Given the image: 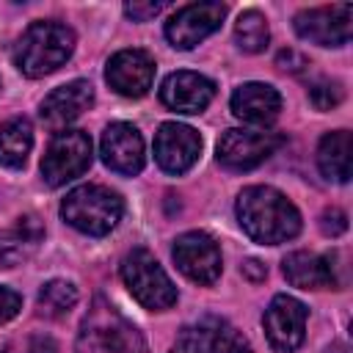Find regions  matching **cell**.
Here are the masks:
<instances>
[{
    "label": "cell",
    "instance_id": "11",
    "mask_svg": "<svg viewBox=\"0 0 353 353\" xmlns=\"http://www.w3.org/2000/svg\"><path fill=\"white\" fill-rule=\"evenodd\" d=\"M262 325H265V334H268L270 345L276 350H281V353H290V350H295L303 342V334H306V306L298 298L276 295L270 301V306L265 309Z\"/></svg>",
    "mask_w": 353,
    "mask_h": 353
},
{
    "label": "cell",
    "instance_id": "32",
    "mask_svg": "<svg viewBox=\"0 0 353 353\" xmlns=\"http://www.w3.org/2000/svg\"><path fill=\"white\" fill-rule=\"evenodd\" d=\"M325 353H350V347H347L345 342H331V345L325 347Z\"/></svg>",
    "mask_w": 353,
    "mask_h": 353
},
{
    "label": "cell",
    "instance_id": "13",
    "mask_svg": "<svg viewBox=\"0 0 353 353\" xmlns=\"http://www.w3.org/2000/svg\"><path fill=\"white\" fill-rule=\"evenodd\" d=\"M110 88L121 97H143L154 80V61L143 50H121L108 61Z\"/></svg>",
    "mask_w": 353,
    "mask_h": 353
},
{
    "label": "cell",
    "instance_id": "24",
    "mask_svg": "<svg viewBox=\"0 0 353 353\" xmlns=\"http://www.w3.org/2000/svg\"><path fill=\"white\" fill-rule=\"evenodd\" d=\"M33 245H36V243H30V240L22 234L19 226H17L14 232H0V268L17 265V262L25 256V251L33 248Z\"/></svg>",
    "mask_w": 353,
    "mask_h": 353
},
{
    "label": "cell",
    "instance_id": "10",
    "mask_svg": "<svg viewBox=\"0 0 353 353\" xmlns=\"http://www.w3.org/2000/svg\"><path fill=\"white\" fill-rule=\"evenodd\" d=\"M201 154V138L193 127L165 121L154 135V160L168 174H185Z\"/></svg>",
    "mask_w": 353,
    "mask_h": 353
},
{
    "label": "cell",
    "instance_id": "7",
    "mask_svg": "<svg viewBox=\"0 0 353 353\" xmlns=\"http://www.w3.org/2000/svg\"><path fill=\"white\" fill-rule=\"evenodd\" d=\"M226 17V6L207 0V3H190L182 6L168 22H165V36L176 50H190L199 41H204L210 33L221 28Z\"/></svg>",
    "mask_w": 353,
    "mask_h": 353
},
{
    "label": "cell",
    "instance_id": "22",
    "mask_svg": "<svg viewBox=\"0 0 353 353\" xmlns=\"http://www.w3.org/2000/svg\"><path fill=\"white\" fill-rule=\"evenodd\" d=\"M77 303V287L63 279H52L39 290V309L47 317H63Z\"/></svg>",
    "mask_w": 353,
    "mask_h": 353
},
{
    "label": "cell",
    "instance_id": "12",
    "mask_svg": "<svg viewBox=\"0 0 353 353\" xmlns=\"http://www.w3.org/2000/svg\"><path fill=\"white\" fill-rule=\"evenodd\" d=\"M174 262L188 279H193L199 284H212L221 276V251H218L215 240L204 232H188V234L176 237Z\"/></svg>",
    "mask_w": 353,
    "mask_h": 353
},
{
    "label": "cell",
    "instance_id": "16",
    "mask_svg": "<svg viewBox=\"0 0 353 353\" xmlns=\"http://www.w3.org/2000/svg\"><path fill=\"white\" fill-rule=\"evenodd\" d=\"M94 99V85L88 80H72L61 88H55L52 94L44 97L41 102V119L47 127L61 130L69 121H74Z\"/></svg>",
    "mask_w": 353,
    "mask_h": 353
},
{
    "label": "cell",
    "instance_id": "26",
    "mask_svg": "<svg viewBox=\"0 0 353 353\" xmlns=\"http://www.w3.org/2000/svg\"><path fill=\"white\" fill-rule=\"evenodd\" d=\"M207 336L201 328H182V334L176 336V342L171 345L168 353H207Z\"/></svg>",
    "mask_w": 353,
    "mask_h": 353
},
{
    "label": "cell",
    "instance_id": "21",
    "mask_svg": "<svg viewBox=\"0 0 353 353\" xmlns=\"http://www.w3.org/2000/svg\"><path fill=\"white\" fill-rule=\"evenodd\" d=\"M199 328L204 331L207 345L215 353H251L248 339L232 323H226L223 317H204L199 323Z\"/></svg>",
    "mask_w": 353,
    "mask_h": 353
},
{
    "label": "cell",
    "instance_id": "2",
    "mask_svg": "<svg viewBox=\"0 0 353 353\" xmlns=\"http://www.w3.org/2000/svg\"><path fill=\"white\" fill-rule=\"evenodd\" d=\"M74 50V33L61 22H33L14 52V61L22 74L44 77L63 66Z\"/></svg>",
    "mask_w": 353,
    "mask_h": 353
},
{
    "label": "cell",
    "instance_id": "15",
    "mask_svg": "<svg viewBox=\"0 0 353 353\" xmlns=\"http://www.w3.org/2000/svg\"><path fill=\"white\" fill-rule=\"evenodd\" d=\"M102 160L119 174H138L143 168V138L127 124L116 121L102 132Z\"/></svg>",
    "mask_w": 353,
    "mask_h": 353
},
{
    "label": "cell",
    "instance_id": "6",
    "mask_svg": "<svg viewBox=\"0 0 353 353\" xmlns=\"http://www.w3.org/2000/svg\"><path fill=\"white\" fill-rule=\"evenodd\" d=\"M88 165H91V138L83 130H63L50 141L41 160V174L47 185L61 188L69 179L80 176Z\"/></svg>",
    "mask_w": 353,
    "mask_h": 353
},
{
    "label": "cell",
    "instance_id": "19",
    "mask_svg": "<svg viewBox=\"0 0 353 353\" xmlns=\"http://www.w3.org/2000/svg\"><path fill=\"white\" fill-rule=\"evenodd\" d=\"M317 165L323 176L334 182H347L350 179V132L336 130L328 132L320 146H317Z\"/></svg>",
    "mask_w": 353,
    "mask_h": 353
},
{
    "label": "cell",
    "instance_id": "28",
    "mask_svg": "<svg viewBox=\"0 0 353 353\" xmlns=\"http://www.w3.org/2000/svg\"><path fill=\"white\" fill-rule=\"evenodd\" d=\"M19 309H22L19 292H14V290H8V287H0V323L17 317Z\"/></svg>",
    "mask_w": 353,
    "mask_h": 353
},
{
    "label": "cell",
    "instance_id": "27",
    "mask_svg": "<svg viewBox=\"0 0 353 353\" xmlns=\"http://www.w3.org/2000/svg\"><path fill=\"white\" fill-rule=\"evenodd\" d=\"M320 229H323V234H328V237H339V234L347 229V215H345L339 207H328V210L320 215Z\"/></svg>",
    "mask_w": 353,
    "mask_h": 353
},
{
    "label": "cell",
    "instance_id": "3",
    "mask_svg": "<svg viewBox=\"0 0 353 353\" xmlns=\"http://www.w3.org/2000/svg\"><path fill=\"white\" fill-rule=\"evenodd\" d=\"M77 353H146V345L130 320H124L108 301L97 298L83 320Z\"/></svg>",
    "mask_w": 353,
    "mask_h": 353
},
{
    "label": "cell",
    "instance_id": "29",
    "mask_svg": "<svg viewBox=\"0 0 353 353\" xmlns=\"http://www.w3.org/2000/svg\"><path fill=\"white\" fill-rule=\"evenodd\" d=\"M165 8V3H127L124 11L132 17V19H149V17H157L160 11Z\"/></svg>",
    "mask_w": 353,
    "mask_h": 353
},
{
    "label": "cell",
    "instance_id": "20",
    "mask_svg": "<svg viewBox=\"0 0 353 353\" xmlns=\"http://www.w3.org/2000/svg\"><path fill=\"white\" fill-rule=\"evenodd\" d=\"M33 146V127L28 119H11L0 127V165H25Z\"/></svg>",
    "mask_w": 353,
    "mask_h": 353
},
{
    "label": "cell",
    "instance_id": "9",
    "mask_svg": "<svg viewBox=\"0 0 353 353\" xmlns=\"http://www.w3.org/2000/svg\"><path fill=\"white\" fill-rule=\"evenodd\" d=\"M350 6H320L306 8L295 17V30L301 39L320 47H342L350 39Z\"/></svg>",
    "mask_w": 353,
    "mask_h": 353
},
{
    "label": "cell",
    "instance_id": "14",
    "mask_svg": "<svg viewBox=\"0 0 353 353\" xmlns=\"http://www.w3.org/2000/svg\"><path fill=\"white\" fill-rule=\"evenodd\" d=\"M215 97L212 80L199 72H174L160 85V99L176 113H201Z\"/></svg>",
    "mask_w": 353,
    "mask_h": 353
},
{
    "label": "cell",
    "instance_id": "23",
    "mask_svg": "<svg viewBox=\"0 0 353 353\" xmlns=\"http://www.w3.org/2000/svg\"><path fill=\"white\" fill-rule=\"evenodd\" d=\"M234 39L240 44V50L245 52H262L268 47V39H270V30H268V22L259 11H243L234 22Z\"/></svg>",
    "mask_w": 353,
    "mask_h": 353
},
{
    "label": "cell",
    "instance_id": "30",
    "mask_svg": "<svg viewBox=\"0 0 353 353\" xmlns=\"http://www.w3.org/2000/svg\"><path fill=\"white\" fill-rule=\"evenodd\" d=\"M279 66L281 69H290V72H301L303 66H309V61L301 52H295V50H281L279 52Z\"/></svg>",
    "mask_w": 353,
    "mask_h": 353
},
{
    "label": "cell",
    "instance_id": "5",
    "mask_svg": "<svg viewBox=\"0 0 353 353\" xmlns=\"http://www.w3.org/2000/svg\"><path fill=\"white\" fill-rule=\"evenodd\" d=\"M121 279L132 298L146 309L163 312L176 303V287L146 248H132L121 259Z\"/></svg>",
    "mask_w": 353,
    "mask_h": 353
},
{
    "label": "cell",
    "instance_id": "4",
    "mask_svg": "<svg viewBox=\"0 0 353 353\" xmlns=\"http://www.w3.org/2000/svg\"><path fill=\"white\" fill-rule=\"evenodd\" d=\"M121 210H124V204H121L119 193H113L102 185H80L61 204L63 221L85 234H94V237L108 234L119 223Z\"/></svg>",
    "mask_w": 353,
    "mask_h": 353
},
{
    "label": "cell",
    "instance_id": "8",
    "mask_svg": "<svg viewBox=\"0 0 353 353\" xmlns=\"http://www.w3.org/2000/svg\"><path fill=\"white\" fill-rule=\"evenodd\" d=\"M279 143L281 138L265 130H226L218 141V160L226 168L248 171L265 163Z\"/></svg>",
    "mask_w": 353,
    "mask_h": 353
},
{
    "label": "cell",
    "instance_id": "1",
    "mask_svg": "<svg viewBox=\"0 0 353 353\" xmlns=\"http://www.w3.org/2000/svg\"><path fill=\"white\" fill-rule=\"evenodd\" d=\"M237 218L245 234L262 245H276L301 232V215L295 204L270 185L245 188L237 199Z\"/></svg>",
    "mask_w": 353,
    "mask_h": 353
},
{
    "label": "cell",
    "instance_id": "31",
    "mask_svg": "<svg viewBox=\"0 0 353 353\" xmlns=\"http://www.w3.org/2000/svg\"><path fill=\"white\" fill-rule=\"evenodd\" d=\"M243 276H248L251 281H262L268 276V268L259 262V259H245L243 262Z\"/></svg>",
    "mask_w": 353,
    "mask_h": 353
},
{
    "label": "cell",
    "instance_id": "25",
    "mask_svg": "<svg viewBox=\"0 0 353 353\" xmlns=\"http://www.w3.org/2000/svg\"><path fill=\"white\" fill-rule=\"evenodd\" d=\"M342 97H345V91H342V85H339L336 80L320 77V80H314V83L309 85V102H312L317 110H331V108H336V105L342 102Z\"/></svg>",
    "mask_w": 353,
    "mask_h": 353
},
{
    "label": "cell",
    "instance_id": "18",
    "mask_svg": "<svg viewBox=\"0 0 353 353\" xmlns=\"http://www.w3.org/2000/svg\"><path fill=\"white\" fill-rule=\"evenodd\" d=\"M284 276L292 287L301 290H323L336 287L334 265L328 256H317L314 251H292L284 256Z\"/></svg>",
    "mask_w": 353,
    "mask_h": 353
},
{
    "label": "cell",
    "instance_id": "17",
    "mask_svg": "<svg viewBox=\"0 0 353 353\" xmlns=\"http://www.w3.org/2000/svg\"><path fill=\"white\" fill-rule=\"evenodd\" d=\"M281 110V97L268 83H245L232 94V113L248 124H270Z\"/></svg>",
    "mask_w": 353,
    "mask_h": 353
}]
</instances>
